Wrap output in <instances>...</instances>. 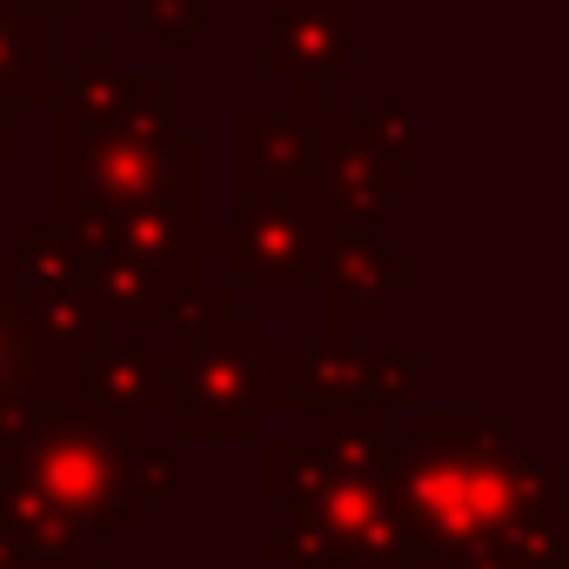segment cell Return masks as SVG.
Returning <instances> with one entry per match:
<instances>
[{
	"label": "cell",
	"mask_w": 569,
	"mask_h": 569,
	"mask_svg": "<svg viewBox=\"0 0 569 569\" xmlns=\"http://www.w3.org/2000/svg\"><path fill=\"white\" fill-rule=\"evenodd\" d=\"M289 48H302V74L342 61V34H336V21H316V14H296V21H289V34H281L274 54H289Z\"/></svg>",
	"instance_id": "6da1fadb"
},
{
	"label": "cell",
	"mask_w": 569,
	"mask_h": 569,
	"mask_svg": "<svg viewBox=\"0 0 569 569\" xmlns=\"http://www.w3.org/2000/svg\"><path fill=\"white\" fill-rule=\"evenodd\" d=\"M28 61L41 68V21H0V88H8Z\"/></svg>",
	"instance_id": "7a4b0ae2"
},
{
	"label": "cell",
	"mask_w": 569,
	"mask_h": 569,
	"mask_svg": "<svg viewBox=\"0 0 569 569\" xmlns=\"http://www.w3.org/2000/svg\"><path fill=\"white\" fill-rule=\"evenodd\" d=\"M148 14H154L161 41H201V8L194 0H148Z\"/></svg>",
	"instance_id": "3957f363"
}]
</instances>
